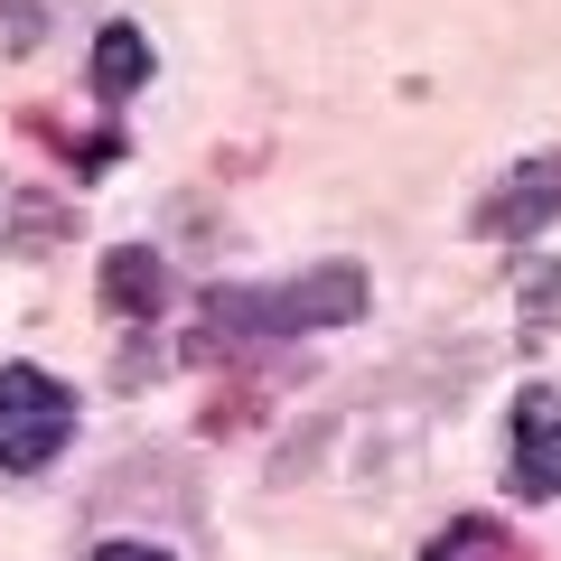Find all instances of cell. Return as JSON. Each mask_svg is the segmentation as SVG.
Returning a JSON list of instances; mask_svg holds the SVG:
<instances>
[{"label":"cell","instance_id":"6da1fadb","mask_svg":"<svg viewBox=\"0 0 561 561\" xmlns=\"http://www.w3.org/2000/svg\"><path fill=\"white\" fill-rule=\"evenodd\" d=\"M206 319L225 337H309V328H346L365 319V272L356 262H328L309 280H280V290H216Z\"/></svg>","mask_w":561,"mask_h":561},{"label":"cell","instance_id":"7a4b0ae2","mask_svg":"<svg viewBox=\"0 0 561 561\" xmlns=\"http://www.w3.org/2000/svg\"><path fill=\"white\" fill-rule=\"evenodd\" d=\"M76 440V393L47 365H0V478H38Z\"/></svg>","mask_w":561,"mask_h":561},{"label":"cell","instance_id":"3957f363","mask_svg":"<svg viewBox=\"0 0 561 561\" xmlns=\"http://www.w3.org/2000/svg\"><path fill=\"white\" fill-rule=\"evenodd\" d=\"M505 486H515L524 505H552V496H561V393H524V402H515Z\"/></svg>","mask_w":561,"mask_h":561},{"label":"cell","instance_id":"277c9868","mask_svg":"<svg viewBox=\"0 0 561 561\" xmlns=\"http://www.w3.org/2000/svg\"><path fill=\"white\" fill-rule=\"evenodd\" d=\"M552 216H561V160H524V169H505V187L478 206V234L524 243V234H542Z\"/></svg>","mask_w":561,"mask_h":561},{"label":"cell","instance_id":"5b68a950","mask_svg":"<svg viewBox=\"0 0 561 561\" xmlns=\"http://www.w3.org/2000/svg\"><path fill=\"white\" fill-rule=\"evenodd\" d=\"M160 309H169V262L150 243H113L103 253V319L140 328V319H160Z\"/></svg>","mask_w":561,"mask_h":561},{"label":"cell","instance_id":"8992f818","mask_svg":"<svg viewBox=\"0 0 561 561\" xmlns=\"http://www.w3.org/2000/svg\"><path fill=\"white\" fill-rule=\"evenodd\" d=\"M140 84H150V38H140L131 20H113V28L94 38V94L122 103V94H140Z\"/></svg>","mask_w":561,"mask_h":561},{"label":"cell","instance_id":"52a82bcc","mask_svg":"<svg viewBox=\"0 0 561 561\" xmlns=\"http://www.w3.org/2000/svg\"><path fill=\"white\" fill-rule=\"evenodd\" d=\"M421 561H534V552H524L496 515H459V524H440V534L421 542Z\"/></svg>","mask_w":561,"mask_h":561},{"label":"cell","instance_id":"ba28073f","mask_svg":"<svg viewBox=\"0 0 561 561\" xmlns=\"http://www.w3.org/2000/svg\"><path fill=\"white\" fill-rule=\"evenodd\" d=\"M57 234H66V206L28 197L20 179H0V253H38V243H57Z\"/></svg>","mask_w":561,"mask_h":561},{"label":"cell","instance_id":"9c48e42d","mask_svg":"<svg viewBox=\"0 0 561 561\" xmlns=\"http://www.w3.org/2000/svg\"><path fill=\"white\" fill-rule=\"evenodd\" d=\"M0 47H10V57L38 47V0H0Z\"/></svg>","mask_w":561,"mask_h":561},{"label":"cell","instance_id":"30bf717a","mask_svg":"<svg viewBox=\"0 0 561 561\" xmlns=\"http://www.w3.org/2000/svg\"><path fill=\"white\" fill-rule=\"evenodd\" d=\"M84 561H169V552H160V542H94Z\"/></svg>","mask_w":561,"mask_h":561}]
</instances>
